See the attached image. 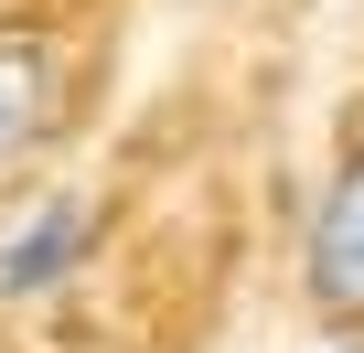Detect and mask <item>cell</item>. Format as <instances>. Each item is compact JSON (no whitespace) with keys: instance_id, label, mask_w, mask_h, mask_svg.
<instances>
[{"instance_id":"3957f363","label":"cell","mask_w":364,"mask_h":353,"mask_svg":"<svg viewBox=\"0 0 364 353\" xmlns=\"http://www.w3.org/2000/svg\"><path fill=\"white\" fill-rule=\"evenodd\" d=\"M54 129H65V54L43 33H0V183H22L54 150Z\"/></svg>"},{"instance_id":"6da1fadb","label":"cell","mask_w":364,"mask_h":353,"mask_svg":"<svg viewBox=\"0 0 364 353\" xmlns=\"http://www.w3.org/2000/svg\"><path fill=\"white\" fill-rule=\"evenodd\" d=\"M97 257V204L86 193H33L11 225H0V310H33V300H65Z\"/></svg>"},{"instance_id":"7a4b0ae2","label":"cell","mask_w":364,"mask_h":353,"mask_svg":"<svg viewBox=\"0 0 364 353\" xmlns=\"http://www.w3.org/2000/svg\"><path fill=\"white\" fill-rule=\"evenodd\" d=\"M300 289H311V310L364 321V139L332 161V183H321V204H311V236H300Z\"/></svg>"},{"instance_id":"277c9868","label":"cell","mask_w":364,"mask_h":353,"mask_svg":"<svg viewBox=\"0 0 364 353\" xmlns=\"http://www.w3.org/2000/svg\"><path fill=\"white\" fill-rule=\"evenodd\" d=\"M332 353H364V342H332Z\"/></svg>"}]
</instances>
